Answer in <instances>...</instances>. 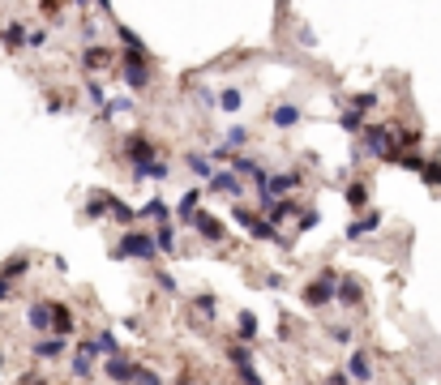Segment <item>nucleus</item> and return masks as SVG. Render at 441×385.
Here are the masks:
<instances>
[{"instance_id":"412c9836","label":"nucleus","mask_w":441,"mask_h":385,"mask_svg":"<svg viewBox=\"0 0 441 385\" xmlns=\"http://www.w3.org/2000/svg\"><path fill=\"white\" fill-rule=\"evenodd\" d=\"M167 171H171V163H167V159H150V163L133 167V180H167Z\"/></svg>"},{"instance_id":"2f4dec72","label":"nucleus","mask_w":441,"mask_h":385,"mask_svg":"<svg viewBox=\"0 0 441 385\" xmlns=\"http://www.w3.org/2000/svg\"><path fill=\"white\" fill-rule=\"evenodd\" d=\"M326 339H330V343H338V347H352L356 330H352V325H326Z\"/></svg>"},{"instance_id":"ea45409f","label":"nucleus","mask_w":441,"mask_h":385,"mask_svg":"<svg viewBox=\"0 0 441 385\" xmlns=\"http://www.w3.org/2000/svg\"><path fill=\"white\" fill-rule=\"evenodd\" d=\"M155 282H159V287H163V291H171V296H176V278H171L167 270H159V274H155Z\"/></svg>"},{"instance_id":"dca6fc26","label":"nucleus","mask_w":441,"mask_h":385,"mask_svg":"<svg viewBox=\"0 0 441 385\" xmlns=\"http://www.w3.org/2000/svg\"><path fill=\"white\" fill-rule=\"evenodd\" d=\"M300 108H296V103H275V108H270V124L275 128H296L300 124Z\"/></svg>"},{"instance_id":"a211bd4d","label":"nucleus","mask_w":441,"mask_h":385,"mask_svg":"<svg viewBox=\"0 0 441 385\" xmlns=\"http://www.w3.org/2000/svg\"><path fill=\"white\" fill-rule=\"evenodd\" d=\"M338 304H352V308H360V304H364V287H360V278H338Z\"/></svg>"},{"instance_id":"20e7f679","label":"nucleus","mask_w":441,"mask_h":385,"mask_svg":"<svg viewBox=\"0 0 441 385\" xmlns=\"http://www.w3.org/2000/svg\"><path fill=\"white\" fill-rule=\"evenodd\" d=\"M300 300L309 304V308H326L330 300H338V278L326 270L322 278H309L304 282V291H300Z\"/></svg>"},{"instance_id":"49530a36","label":"nucleus","mask_w":441,"mask_h":385,"mask_svg":"<svg viewBox=\"0 0 441 385\" xmlns=\"http://www.w3.org/2000/svg\"><path fill=\"white\" fill-rule=\"evenodd\" d=\"M176 385H193V381H189V377H180V381H176Z\"/></svg>"},{"instance_id":"a19ab883","label":"nucleus","mask_w":441,"mask_h":385,"mask_svg":"<svg viewBox=\"0 0 441 385\" xmlns=\"http://www.w3.org/2000/svg\"><path fill=\"white\" fill-rule=\"evenodd\" d=\"M43 43H47V31H31L26 35V47H43Z\"/></svg>"},{"instance_id":"9d476101","label":"nucleus","mask_w":441,"mask_h":385,"mask_svg":"<svg viewBox=\"0 0 441 385\" xmlns=\"http://www.w3.org/2000/svg\"><path fill=\"white\" fill-rule=\"evenodd\" d=\"M377 227H381V210H364V214H356L347 227H343V236H347V240H364V236H373Z\"/></svg>"},{"instance_id":"6e6552de","label":"nucleus","mask_w":441,"mask_h":385,"mask_svg":"<svg viewBox=\"0 0 441 385\" xmlns=\"http://www.w3.org/2000/svg\"><path fill=\"white\" fill-rule=\"evenodd\" d=\"M227 359L236 364V377H240L244 385H266V381H261V373H257V364H253V355H249V347H232V351H227Z\"/></svg>"},{"instance_id":"7ed1b4c3","label":"nucleus","mask_w":441,"mask_h":385,"mask_svg":"<svg viewBox=\"0 0 441 385\" xmlns=\"http://www.w3.org/2000/svg\"><path fill=\"white\" fill-rule=\"evenodd\" d=\"M364 150H369L373 159H386V163L399 159V142H395V133H390L386 124H369V128H364Z\"/></svg>"},{"instance_id":"f257e3e1","label":"nucleus","mask_w":441,"mask_h":385,"mask_svg":"<svg viewBox=\"0 0 441 385\" xmlns=\"http://www.w3.org/2000/svg\"><path fill=\"white\" fill-rule=\"evenodd\" d=\"M116 257L120 262H159V244L146 227H125V236L116 244Z\"/></svg>"},{"instance_id":"a18cd8bd","label":"nucleus","mask_w":441,"mask_h":385,"mask_svg":"<svg viewBox=\"0 0 441 385\" xmlns=\"http://www.w3.org/2000/svg\"><path fill=\"white\" fill-rule=\"evenodd\" d=\"M73 5H78V9H90V5H94V0H73Z\"/></svg>"},{"instance_id":"79ce46f5","label":"nucleus","mask_w":441,"mask_h":385,"mask_svg":"<svg viewBox=\"0 0 441 385\" xmlns=\"http://www.w3.org/2000/svg\"><path fill=\"white\" fill-rule=\"evenodd\" d=\"M9 296H13V282H9V278H5V274H0V304H5V300H9Z\"/></svg>"},{"instance_id":"39448f33","label":"nucleus","mask_w":441,"mask_h":385,"mask_svg":"<svg viewBox=\"0 0 441 385\" xmlns=\"http://www.w3.org/2000/svg\"><path fill=\"white\" fill-rule=\"evenodd\" d=\"M236 223L249 231L253 240H261V244H279V227H275L270 219H261V214H253V210H244V205H236Z\"/></svg>"},{"instance_id":"f8f14e48","label":"nucleus","mask_w":441,"mask_h":385,"mask_svg":"<svg viewBox=\"0 0 441 385\" xmlns=\"http://www.w3.org/2000/svg\"><path fill=\"white\" fill-rule=\"evenodd\" d=\"M103 373H107L116 385H133V377H137V364H133V359H125V355H112L107 364H103Z\"/></svg>"},{"instance_id":"423d86ee","label":"nucleus","mask_w":441,"mask_h":385,"mask_svg":"<svg viewBox=\"0 0 441 385\" xmlns=\"http://www.w3.org/2000/svg\"><path fill=\"white\" fill-rule=\"evenodd\" d=\"M116 60H120V51H116V47H107V43H90V47L82 51V69H86V73H94V77L107 73Z\"/></svg>"},{"instance_id":"aec40b11","label":"nucleus","mask_w":441,"mask_h":385,"mask_svg":"<svg viewBox=\"0 0 441 385\" xmlns=\"http://www.w3.org/2000/svg\"><path fill=\"white\" fill-rule=\"evenodd\" d=\"M52 334H56V339H69V334H73V313L64 304H56V300H52Z\"/></svg>"},{"instance_id":"1a4fd4ad","label":"nucleus","mask_w":441,"mask_h":385,"mask_svg":"<svg viewBox=\"0 0 441 385\" xmlns=\"http://www.w3.org/2000/svg\"><path fill=\"white\" fill-rule=\"evenodd\" d=\"M193 231H198L202 240H210V244L227 240V227H223V219H214V214H206V210H198V214H193Z\"/></svg>"},{"instance_id":"e433bc0d","label":"nucleus","mask_w":441,"mask_h":385,"mask_svg":"<svg viewBox=\"0 0 441 385\" xmlns=\"http://www.w3.org/2000/svg\"><path fill=\"white\" fill-rule=\"evenodd\" d=\"M133 385H163V377H159L155 368H146V364H137V377H133Z\"/></svg>"},{"instance_id":"c85d7f7f","label":"nucleus","mask_w":441,"mask_h":385,"mask_svg":"<svg viewBox=\"0 0 441 385\" xmlns=\"http://www.w3.org/2000/svg\"><path fill=\"white\" fill-rule=\"evenodd\" d=\"M218 108H223V112H240V108H244V90H240V86H223Z\"/></svg>"},{"instance_id":"a878e982","label":"nucleus","mask_w":441,"mask_h":385,"mask_svg":"<svg viewBox=\"0 0 441 385\" xmlns=\"http://www.w3.org/2000/svg\"><path fill=\"white\" fill-rule=\"evenodd\" d=\"M338 128H343V133H352V137H360V133H364V128H369V124H364V116H360L356 108H347V112L338 116Z\"/></svg>"},{"instance_id":"f3484780","label":"nucleus","mask_w":441,"mask_h":385,"mask_svg":"<svg viewBox=\"0 0 441 385\" xmlns=\"http://www.w3.org/2000/svg\"><path fill=\"white\" fill-rule=\"evenodd\" d=\"M184 167H189L193 176H198V180H206V185H210L214 163H210V154H206V150H189V154H184Z\"/></svg>"},{"instance_id":"2eb2a0df","label":"nucleus","mask_w":441,"mask_h":385,"mask_svg":"<svg viewBox=\"0 0 441 385\" xmlns=\"http://www.w3.org/2000/svg\"><path fill=\"white\" fill-rule=\"evenodd\" d=\"M347 377L352 381H373V355L369 351H352L347 355Z\"/></svg>"},{"instance_id":"f03ea898","label":"nucleus","mask_w":441,"mask_h":385,"mask_svg":"<svg viewBox=\"0 0 441 385\" xmlns=\"http://www.w3.org/2000/svg\"><path fill=\"white\" fill-rule=\"evenodd\" d=\"M150 56H141V51H120V73H125V86L129 90H150Z\"/></svg>"},{"instance_id":"cd10ccee","label":"nucleus","mask_w":441,"mask_h":385,"mask_svg":"<svg viewBox=\"0 0 441 385\" xmlns=\"http://www.w3.org/2000/svg\"><path fill=\"white\" fill-rule=\"evenodd\" d=\"M64 351V339H56V334H52V339H39L35 343V359H56Z\"/></svg>"},{"instance_id":"ddd939ff","label":"nucleus","mask_w":441,"mask_h":385,"mask_svg":"<svg viewBox=\"0 0 441 385\" xmlns=\"http://www.w3.org/2000/svg\"><path fill=\"white\" fill-rule=\"evenodd\" d=\"M26 321H31V330H39V334H52V300H35V304L26 308Z\"/></svg>"},{"instance_id":"9b49d317","label":"nucleus","mask_w":441,"mask_h":385,"mask_svg":"<svg viewBox=\"0 0 441 385\" xmlns=\"http://www.w3.org/2000/svg\"><path fill=\"white\" fill-rule=\"evenodd\" d=\"M206 189H210L214 197H227V201H236V197L244 193V185H240V176H236V171H214Z\"/></svg>"},{"instance_id":"6ab92c4d","label":"nucleus","mask_w":441,"mask_h":385,"mask_svg":"<svg viewBox=\"0 0 441 385\" xmlns=\"http://www.w3.org/2000/svg\"><path fill=\"white\" fill-rule=\"evenodd\" d=\"M94 355H99V351H94V343H82L78 347V355H73V377H90V368H94Z\"/></svg>"},{"instance_id":"5701e85b","label":"nucleus","mask_w":441,"mask_h":385,"mask_svg":"<svg viewBox=\"0 0 441 385\" xmlns=\"http://www.w3.org/2000/svg\"><path fill=\"white\" fill-rule=\"evenodd\" d=\"M167 214H171V210H167V201H163V197H150V201H146L141 210H137L141 223H150V219H155V223H167Z\"/></svg>"},{"instance_id":"7c9ffc66","label":"nucleus","mask_w":441,"mask_h":385,"mask_svg":"<svg viewBox=\"0 0 441 385\" xmlns=\"http://www.w3.org/2000/svg\"><path fill=\"white\" fill-rule=\"evenodd\" d=\"M86 99L94 103V108H107V90H103V82H99V77H90V82H86Z\"/></svg>"},{"instance_id":"bb28decb","label":"nucleus","mask_w":441,"mask_h":385,"mask_svg":"<svg viewBox=\"0 0 441 385\" xmlns=\"http://www.w3.org/2000/svg\"><path fill=\"white\" fill-rule=\"evenodd\" d=\"M26 270H31V257H26V253H17V257H9V262L0 266V274H5L9 282H13V278H21Z\"/></svg>"},{"instance_id":"58836bf2","label":"nucleus","mask_w":441,"mask_h":385,"mask_svg":"<svg viewBox=\"0 0 441 385\" xmlns=\"http://www.w3.org/2000/svg\"><path fill=\"white\" fill-rule=\"evenodd\" d=\"M317 223H322V214H317V210H304V214L296 219V231H313Z\"/></svg>"},{"instance_id":"37998d69","label":"nucleus","mask_w":441,"mask_h":385,"mask_svg":"<svg viewBox=\"0 0 441 385\" xmlns=\"http://www.w3.org/2000/svg\"><path fill=\"white\" fill-rule=\"evenodd\" d=\"M330 385H352V377H347V368H338V373L330 377Z\"/></svg>"},{"instance_id":"b1692460","label":"nucleus","mask_w":441,"mask_h":385,"mask_svg":"<svg viewBox=\"0 0 441 385\" xmlns=\"http://www.w3.org/2000/svg\"><path fill=\"white\" fill-rule=\"evenodd\" d=\"M155 244H159V257L176 253V231H171V223H155Z\"/></svg>"},{"instance_id":"4be33fe9","label":"nucleus","mask_w":441,"mask_h":385,"mask_svg":"<svg viewBox=\"0 0 441 385\" xmlns=\"http://www.w3.org/2000/svg\"><path fill=\"white\" fill-rule=\"evenodd\" d=\"M202 193H206V189H189V193L176 201V219L193 223V214H198V201H202Z\"/></svg>"},{"instance_id":"c756f323","label":"nucleus","mask_w":441,"mask_h":385,"mask_svg":"<svg viewBox=\"0 0 441 385\" xmlns=\"http://www.w3.org/2000/svg\"><path fill=\"white\" fill-rule=\"evenodd\" d=\"M420 180L429 189H441V159H424V167H420Z\"/></svg>"},{"instance_id":"c9c22d12","label":"nucleus","mask_w":441,"mask_h":385,"mask_svg":"<svg viewBox=\"0 0 441 385\" xmlns=\"http://www.w3.org/2000/svg\"><path fill=\"white\" fill-rule=\"evenodd\" d=\"M193 304H198V313H206V317L214 321V313H218V300H214L210 291H202V296H198V300H193Z\"/></svg>"},{"instance_id":"473e14b6","label":"nucleus","mask_w":441,"mask_h":385,"mask_svg":"<svg viewBox=\"0 0 441 385\" xmlns=\"http://www.w3.org/2000/svg\"><path fill=\"white\" fill-rule=\"evenodd\" d=\"M94 351L107 355V359H112V355H120V351H116V334H112V330H99V339H94Z\"/></svg>"},{"instance_id":"393cba45","label":"nucleus","mask_w":441,"mask_h":385,"mask_svg":"<svg viewBox=\"0 0 441 385\" xmlns=\"http://www.w3.org/2000/svg\"><path fill=\"white\" fill-rule=\"evenodd\" d=\"M236 334L244 339V347H249V343L257 339V334H261V330H257V313H249V308H244V313L236 317Z\"/></svg>"},{"instance_id":"c03bdc74","label":"nucleus","mask_w":441,"mask_h":385,"mask_svg":"<svg viewBox=\"0 0 441 385\" xmlns=\"http://www.w3.org/2000/svg\"><path fill=\"white\" fill-rule=\"evenodd\" d=\"M94 5H99V9H103V13L112 17V0H94Z\"/></svg>"},{"instance_id":"4468645a","label":"nucleus","mask_w":441,"mask_h":385,"mask_svg":"<svg viewBox=\"0 0 441 385\" xmlns=\"http://www.w3.org/2000/svg\"><path fill=\"white\" fill-rule=\"evenodd\" d=\"M343 201H347V210L364 214L369 210V180H352V185L343 189Z\"/></svg>"},{"instance_id":"0eeeda50","label":"nucleus","mask_w":441,"mask_h":385,"mask_svg":"<svg viewBox=\"0 0 441 385\" xmlns=\"http://www.w3.org/2000/svg\"><path fill=\"white\" fill-rule=\"evenodd\" d=\"M125 159H129V167H141V163L159 159V154H155V146H150V137H146V133H129L125 137Z\"/></svg>"},{"instance_id":"4c0bfd02","label":"nucleus","mask_w":441,"mask_h":385,"mask_svg":"<svg viewBox=\"0 0 441 385\" xmlns=\"http://www.w3.org/2000/svg\"><path fill=\"white\" fill-rule=\"evenodd\" d=\"M352 108H356V112H369V108H377V94H373V90L352 94Z\"/></svg>"},{"instance_id":"f704fd0d","label":"nucleus","mask_w":441,"mask_h":385,"mask_svg":"<svg viewBox=\"0 0 441 385\" xmlns=\"http://www.w3.org/2000/svg\"><path fill=\"white\" fill-rule=\"evenodd\" d=\"M26 35H31V31H26L21 22H9V26H5V35H0V39H5V43H26Z\"/></svg>"},{"instance_id":"72a5a7b5","label":"nucleus","mask_w":441,"mask_h":385,"mask_svg":"<svg viewBox=\"0 0 441 385\" xmlns=\"http://www.w3.org/2000/svg\"><path fill=\"white\" fill-rule=\"evenodd\" d=\"M249 137H253V133H249L244 124H232V128H227V150H240V146H249Z\"/></svg>"}]
</instances>
